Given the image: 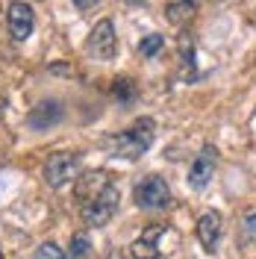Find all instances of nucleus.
<instances>
[{
    "label": "nucleus",
    "instance_id": "obj_1",
    "mask_svg": "<svg viewBox=\"0 0 256 259\" xmlns=\"http://www.w3.org/2000/svg\"><path fill=\"white\" fill-rule=\"evenodd\" d=\"M77 197H80L82 221H86L89 227H106L115 218L118 203H121V192H118V186H115L103 171H95V174L80 177Z\"/></svg>",
    "mask_w": 256,
    "mask_h": 259
},
{
    "label": "nucleus",
    "instance_id": "obj_2",
    "mask_svg": "<svg viewBox=\"0 0 256 259\" xmlns=\"http://www.w3.org/2000/svg\"><path fill=\"white\" fill-rule=\"evenodd\" d=\"M153 139H156V121H153V118H139L133 127L109 136L106 145H109V150H112V156H121V159H139V156H144V153L150 150Z\"/></svg>",
    "mask_w": 256,
    "mask_h": 259
},
{
    "label": "nucleus",
    "instance_id": "obj_3",
    "mask_svg": "<svg viewBox=\"0 0 256 259\" xmlns=\"http://www.w3.org/2000/svg\"><path fill=\"white\" fill-rule=\"evenodd\" d=\"M80 168H82L80 153L56 150V153H50L48 162H45V183H48L50 189H62L71 180L80 177Z\"/></svg>",
    "mask_w": 256,
    "mask_h": 259
},
{
    "label": "nucleus",
    "instance_id": "obj_4",
    "mask_svg": "<svg viewBox=\"0 0 256 259\" xmlns=\"http://www.w3.org/2000/svg\"><path fill=\"white\" fill-rule=\"evenodd\" d=\"M133 200L139 209H165V206H171V189L162 177L150 174L133 189Z\"/></svg>",
    "mask_w": 256,
    "mask_h": 259
},
{
    "label": "nucleus",
    "instance_id": "obj_5",
    "mask_svg": "<svg viewBox=\"0 0 256 259\" xmlns=\"http://www.w3.org/2000/svg\"><path fill=\"white\" fill-rule=\"evenodd\" d=\"M171 233L174 230L168 224H150L147 230H142V236L136 242L130 244V256L133 259H162V253H165L162 239L171 236Z\"/></svg>",
    "mask_w": 256,
    "mask_h": 259
},
{
    "label": "nucleus",
    "instance_id": "obj_6",
    "mask_svg": "<svg viewBox=\"0 0 256 259\" xmlns=\"http://www.w3.org/2000/svg\"><path fill=\"white\" fill-rule=\"evenodd\" d=\"M86 50L100 59V62H109L115 59V53H118V35H115V24L109 18H103V21H97L92 35H89V41H86Z\"/></svg>",
    "mask_w": 256,
    "mask_h": 259
},
{
    "label": "nucleus",
    "instance_id": "obj_7",
    "mask_svg": "<svg viewBox=\"0 0 256 259\" xmlns=\"http://www.w3.org/2000/svg\"><path fill=\"white\" fill-rule=\"evenodd\" d=\"M6 24H9V35H12L15 41H27L32 35V27H35V12H32V6L30 3H9Z\"/></svg>",
    "mask_w": 256,
    "mask_h": 259
},
{
    "label": "nucleus",
    "instance_id": "obj_8",
    "mask_svg": "<svg viewBox=\"0 0 256 259\" xmlns=\"http://www.w3.org/2000/svg\"><path fill=\"white\" fill-rule=\"evenodd\" d=\"M215 168H218V150L212 145H206L200 153H197V159L192 162V168H189V186L192 189H206L212 174H215Z\"/></svg>",
    "mask_w": 256,
    "mask_h": 259
},
{
    "label": "nucleus",
    "instance_id": "obj_9",
    "mask_svg": "<svg viewBox=\"0 0 256 259\" xmlns=\"http://www.w3.org/2000/svg\"><path fill=\"white\" fill-rule=\"evenodd\" d=\"M221 230H224V218H221V212H203L200 218H197V239L200 244L206 247L209 253L215 250V244L221 239Z\"/></svg>",
    "mask_w": 256,
    "mask_h": 259
},
{
    "label": "nucleus",
    "instance_id": "obj_10",
    "mask_svg": "<svg viewBox=\"0 0 256 259\" xmlns=\"http://www.w3.org/2000/svg\"><path fill=\"white\" fill-rule=\"evenodd\" d=\"M62 115H65V109L59 106V100H45V103L32 106V112L27 115V124L32 130H50L53 124L62 121Z\"/></svg>",
    "mask_w": 256,
    "mask_h": 259
},
{
    "label": "nucleus",
    "instance_id": "obj_11",
    "mask_svg": "<svg viewBox=\"0 0 256 259\" xmlns=\"http://www.w3.org/2000/svg\"><path fill=\"white\" fill-rule=\"evenodd\" d=\"M194 12H197L194 3H168V6H165V18H168L171 24H177V27L189 24L194 18Z\"/></svg>",
    "mask_w": 256,
    "mask_h": 259
},
{
    "label": "nucleus",
    "instance_id": "obj_12",
    "mask_svg": "<svg viewBox=\"0 0 256 259\" xmlns=\"http://www.w3.org/2000/svg\"><path fill=\"white\" fill-rule=\"evenodd\" d=\"M136 95H139V89H136V82L130 80V77H118V80L112 82V97L118 100V103H133L136 100Z\"/></svg>",
    "mask_w": 256,
    "mask_h": 259
},
{
    "label": "nucleus",
    "instance_id": "obj_13",
    "mask_svg": "<svg viewBox=\"0 0 256 259\" xmlns=\"http://www.w3.org/2000/svg\"><path fill=\"white\" fill-rule=\"evenodd\" d=\"M162 48H165V35H159V32H150V35H144L139 41V53L147 56V59H153Z\"/></svg>",
    "mask_w": 256,
    "mask_h": 259
},
{
    "label": "nucleus",
    "instance_id": "obj_14",
    "mask_svg": "<svg viewBox=\"0 0 256 259\" xmlns=\"http://www.w3.org/2000/svg\"><path fill=\"white\" fill-rule=\"evenodd\" d=\"M32 259H68V253L56 242H45L32 250Z\"/></svg>",
    "mask_w": 256,
    "mask_h": 259
},
{
    "label": "nucleus",
    "instance_id": "obj_15",
    "mask_svg": "<svg viewBox=\"0 0 256 259\" xmlns=\"http://www.w3.org/2000/svg\"><path fill=\"white\" fill-rule=\"evenodd\" d=\"M92 253V242H89V236L86 233H77V236H71V259H82Z\"/></svg>",
    "mask_w": 256,
    "mask_h": 259
},
{
    "label": "nucleus",
    "instance_id": "obj_16",
    "mask_svg": "<svg viewBox=\"0 0 256 259\" xmlns=\"http://www.w3.org/2000/svg\"><path fill=\"white\" fill-rule=\"evenodd\" d=\"M244 230H247L250 239H256V212H250V215L244 218Z\"/></svg>",
    "mask_w": 256,
    "mask_h": 259
},
{
    "label": "nucleus",
    "instance_id": "obj_17",
    "mask_svg": "<svg viewBox=\"0 0 256 259\" xmlns=\"http://www.w3.org/2000/svg\"><path fill=\"white\" fill-rule=\"evenodd\" d=\"M3 109H6V100L0 97V118H3Z\"/></svg>",
    "mask_w": 256,
    "mask_h": 259
},
{
    "label": "nucleus",
    "instance_id": "obj_18",
    "mask_svg": "<svg viewBox=\"0 0 256 259\" xmlns=\"http://www.w3.org/2000/svg\"><path fill=\"white\" fill-rule=\"evenodd\" d=\"M109 259H121V253H118V250H112V253H109Z\"/></svg>",
    "mask_w": 256,
    "mask_h": 259
},
{
    "label": "nucleus",
    "instance_id": "obj_19",
    "mask_svg": "<svg viewBox=\"0 0 256 259\" xmlns=\"http://www.w3.org/2000/svg\"><path fill=\"white\" fill-rule=\"evenodd\" d=\"M0 259H3V247H0Z\"/></svg>",
    "mask_w": 256,
    "mask_h": 259
}]
</instances>
